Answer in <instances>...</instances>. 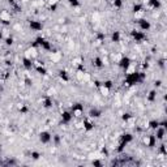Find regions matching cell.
I'll list each match as a JSON object with an SVG mask.
<instances>
[{"label": "cell", "instance_id": "cell-5", "mask_svg": "<svg viewBox=\"0 0 167 167\" xmlns=\"http://www.w3.org/2000/svg\"><path fill=\"white\" fill-rule=\"evenodd\" d=\"M73 120V115H72L71 111H63L62 112V124L67 125Z\"/></svg>", "mask_w": 167, "mask_h": 167}, {"label": "cell", "instance_id": "cell-24", "mask_svg": "<svg viewBox=\"0 0 167 167\" xmlns=\"http://www.w3.org/2000/svg\"><path fill=\"white\" fill-rule=\"evenodd\" d=\"M72 63H73V65H74V67H77V65H80V64H84V59H82L81 56L73 57V60H72Z\"/></svg>", "mask_w": 167, "mask_h": 167}, {"label": "cell", "instance_id": "cell-30", "mask_svg": "<svg viewBox=\"0 0 167 167\" xmlns=\"http://www.w3.org/2000/svg\"><path fill=\"white\" fill-rule=\"evenodd\" d=\"M68 3L71 7H73V8H78L80 5H81V3H80L78 0H68Z\"/></svg>", "mask_w": 167, "mask_h": 167}, {"label": "cell", "instance_id": "cell-39", "mask_svg": "<svg viewBox=\"0 0 167 167\" xmlns=\"http://www.w3.org/2000/svg\"><path fill=\"white\" fill-rule=\"evenodd\" d=\"M52 140L55 141V144H59V142H60V137L57 136V135H56V136H52Z\"/></svg>", "mask_w": 167, "mask_h": 167}, {"label": "cell", "instance_id": "cell-7", "mask_svg": "<svg viewBox=\"0 0 167 167\" xmlns=\"http://www.w3.org/2000/svg\"><path fill=\"white\" fill-rule=\"evenodd\" d=\"M156 142H157V139L154 135H150V136H145L144 137V145L147 147H153L156 146Z\"/></svg>", "mask_w": 167, "mask_h": 167}, {"label": "cell", "instance_id": "cell-25", "mask_svg": "<svg viewBox=\"0 0 167 167\" xmlns=\"http://www.w3.org/2000/svg\"><path fill=\"white\" fill-rule=\"evenodd\" d=\"M35 71H37L39 74H46V73H47V69H46L45 65H38V67H35Z\"/></svg>", "mask_w": 167, "mask_h": 167}, {"label": "cell", "instance_id": "cell-1", "mask_svg": "<svg viewBox=\"0 0 167 167\" xmlns=\"http://www.w3.org/2000/svg\"><path fill=\"white\" fill-rule=\"evenodd\" d=\"M130 35H132V38L136 41L137 43H141V42H144V41L146 39V34H145V31H141L140 29H139V30L133 29V30L130 31Z\"/></svg>", "mask_w": 167, "mask_h": 167}, {"label": "cell", "instance_id": "cell-38", "mask_svg": "<svg viewBox=\"0 0 167 167\" xmlns=\"http://www.w3.org/2000/svg\"><path fill=\"white\" fill-rule=\"evenodd\" d=\"M25 84H26V86H31L33 85V81L30 78H25Z\"/></svg>", "mask_w": 167, "mask_h": 167}, {"label": "cell", "instance_id": "cell-2", "mask_svg": "<svg viewBox=\"0 0 167 167\" xmlns=\"http://www.w3.org/2000/svg\"><path fill=\"white\" fill-rule=\"evenodd\" d=\"M71 112L73 118H82L84 116V106L81 103H74L71 108Z\"/></svg>", "mask_w": 167, "mask_h": 167}, {"label": "cell", "instance_id": "cell-21", "mask_svg": "<svg viewBox=\"0 0 167 167\" xmlns=\"http://www.w3.org/2000/svg\"><path fill=\"white\" fill-rule=\"evenodd\" d=\"M42 50H45V51H52V45L50 42H48L47 39H45V42L42 43Z\"/></svg>", "mask_w": 167, "mask_h": 167}, {"label": "cell", "instance_id": "cell-29", "mask_svg": "<svg viewBox=\"0 0 167 167\" xmlns=\"http://www.w3.org/2000/svg\"><path fill=\"white\" fill-rule=\"evenodd\" d=\"M142 11H144V5H142V4H135V5H133V13L142 12Z\"/></svg>", "mask_w": 167, "mask_h": 167}, {"label": "cell", "instance_id": "cell-3", "mask_svg": "<svg viewBox=\"0 0 167 167\" xmlns=\"http://www.w3.org/2000/svg\"><path fill=\"white\" fill-rule=\"evenodd\" d=\"M39 141L42 144H50L52 141V135L48 130H43L39 133Z\"/></svg>", "mask_w": 167, "mask_h": 167}, {"label": "cell", "instance_id": "cell-22", "mask_svg": "<svg viewBox=\"0 0 167 167\" xmlns=\"http://www.w3.org/2000/svg\"><path fill=\"white\" fill-rule=\"evenodd\" d=\"M147 127H149L150 129L156 130L157 128L159 127V122H158V120H150V122H147Z\"/></svg>", "mask_w": 167, "mask_h": 167}, {"label": "cell", "instance_id": "cell-27", "mask_svg": "<svg viewBox=\"0 0 167 167\" xmlns=\"http://www.w3.org/2000/svg\"><path fill=\"white\" fill-rule=\"evenodd\" d=\"M132 118H133V116L130 115L129 112H125V114H123V115H122V120H123V122H125V123H128Z\"/></svg>", "mask_w": 167, "mask_h": 167}, {"label": "cell", "instance_id": "cell-28", "mask_svg": "<svg viewBox=\"0 0 167 167\" xmlns=\"http://www.w3.org/2000/svg\"><path fill=\"white\" fill-rule=\"evenodd\" d=\"M112 5H114V8L120 9L123 7V0H114V1H112Z\"/></svg>", "mask_w": 167, "mask_h": 167}, {"label": "cell", "instance_id": "cell-43", "mask_svg": "<svg viewBox=\"0 0 167 167\" xmlns=\"http://www.w3.org/2000/svg\"><path fill=\"white\" fill-rule=\"evenodd\" d=\"M39 1H41V0H39ZM42 1H45V0H42Z\"/></svg>", "mask_w": 167, "mask_h": 167}, {"label": "cell", "instance_id": "cell-23", "mask_svg": "<svg viewBox=\"0 0 167 167\" xmlns=\"http://www.w3.org/2000/svg\"><path fill=\"white\" fill-rule=\"evenodd\" d=\"M102 85L105 86V88H107V89H110V90H111V89L114 88V81H112V80H105V81L102 82Z\"/></svg>", "mask_w": 167, "mask_h": 167}, {"label": "cell", "instance_id": "cell-37", "mask_svg": "<svg viewBox=\"0 0 167 167\" xmlns=\"http://www.w3.org/2000/svg\"><path fill=\"white\" fill-rule=\"evenodd\" d=\"M93 166L102 167V162H101V161H98V159H95V161H93Z\"/></svg>", "mask_w": 167, "mask_h": 167}, {"label": "cell", "instance_id": "cell-32", "mask_svg": "<svg viewBox=\"0 0 167 167\" xmlns=\"http://www.w3.org/2000/svg\"><path fill=\"white\" fill-rule=\"evenodd\" d=\"M60 57H62V55H60L59 52H52V55H51V60H52V62H59Z\"/></svg>", "mask_w": 167, "mask_h": 167}, {"label": "cell", "instance_id": "cell-41", "mask_svg": "<svg viewBox=\"0 0 167 167\" xmlns=\"http://www.w3.org/2000/svg\"><path fill=\"white\" fill-rule=\"evenodd\" d=\"M8 3L11 4L12 7H14V5H16V1H14V0H8Z\"/></svg>", "mask_w": 167, "mask_h": 167}, {"label": "cell", "instance_id": "cell-40", "mask_svg": "<svg viewBox=\"0 0 167 167\" xmlns=\"http://www.w3.org/2000/svg\"><path fill=\"white\" fill-rule=\"evenodd\" d=\"M154 85H156V88H161V86H162V81H161V80H158V81L154 82Z\"/></svg>", "mask_w": 167, "mask_h": 167}, {"label": "cell", "instance_id": "cell-19", "mask_svg": "<svg viewBox=\"0 0 167 167\" xmlns=\"http://www.w3.org/2000/svg\"><path fill=\"white\" fill-rule=\"evenodd\" d=\"M147 3H149L150 8H153V9H159V8H161V1H159V0H149Z\"/></svg>", "mask_w": 167, "mask_h": 167}, {"label": "cell", "instance_id": "cell-6", "mask_svg": "<svg viewBox=\"0 0 167 167\" xmlns=\"http://www.w3.org/2000/svg\"><path fill=\"white\" fill-rule=\"evenodd\" d=\"M94 122L93 119H90V118H88V119H84L82 120V128H84V130H86V132H90V130L94 129Z\"/></svg>", "mask_w": 167, "mask_h": 167}, {"label": "cell", "instance_id": "cell-18", "mask_svg": "<svg viewBox=\"0 0 167 167\" xmlns=\"http://www.w3.org/2000/svg\"><path fill=\"white\" fill-rule=\"evenodd\" d=\"M120 41H122V34H120V31H114L112 34H111V42L119 43Z\"/></svg>", "mask_w": 167, "mask_h": 167}, {"label": "cell", "instance_id": "cell-16", "mask_svg": "<svg viewBox=\"0 0 167 167\" xmlns=\"http://www.w3.org/2000/svg\"><path fill=\"white\" fill-rule=\"evenodd\" d=\"M52 105H54V102H52V98L50 95H46L45 98H43V101H42V106L45 108H51Z\"/></svg>", "mask_w": 167, "mask_h": 167}, {"label": "cell", "instance_id": "cell-12", "mask_svg": "<svg viewBox=\"0 0 167 167\" xmlns=\"http://www.w3.org/2000/svg\"><path fill=\"white\" fill-rule=\"evenodd\" d=\"M89 118L90 119H98V118H101L102 116V111L98 110V108H91L90 111H89Z\"/></svg>", "mask_w": 167, "mask_h": 167}, {"label": "cell", "instance_id": "cell-13", "mask_svg": "<svg viewBox=\"0 0 167 167\" xmlns=\"http://www.w3.org/2000/svg\"><path fill=\"white\" fill-rule=\"evenodd\" d=\"M22 65L25 67L26 69H31L33 67H34V60L30 59V57L24 56V59H22Z\"/></svg>", "mask_w": 167, "mask_h": 167}, {"label": "cell", "instance_id": "cell-20", "mask_svg": "<svg viewBox=\"0 0 167 167\" xmlns=\"http://www.w3.org/2000/svg\"><path fill=\"white\" fill-rule=\"evenodd\" d=\"M147 101H149V102H154V101H156L157 99V90L156 89H153V90H150L149 91V94H147Z\"/></svg>", "mask_w": 167, "mask_h": 167}, {"label": "cell", "instance_id": "cell-35", "mask_svg": "<svg viewBox=\"0 0 167 167\" xmlns=\"http://www.w3.org/2000/svg\"><path fill=\"white\" fill-rule=\"evenodd\" d=\"M4 42H5L7 46H12V45H13V38H12V37H7L5 39H4Z\"/></svg>", "mask_w": 167, "mask_h": 167}, {"label": "cell", "instance_id": "cell-10", "mask_svg": "<svg viewBox=\"0 0 167 167\" xmlns=\"http://www.w3.org/2000/svg\"><path fill=\"white\" fill-rule=\"evenodd\" d=\"M118 64H119V67L123 69V71H125V69H127L128 67L132 64V60H130L128 56H123L122 59L119 60V63H118Z\"/></svg>", "mask_w": 167, "mask_h": 167}, {"label": "cell", "instance_id": "cell-36", "mask_svg": "<svg viewBox=\"0 0 167 167\" xmlns=\"http://www.w3.org/2000/svg\"><path fill=\"white\" fill-rule=\"evenodd\" d=\"M18 108H20V112L21 114H26V112H28V107H26V106H24V105H21Z\"/></svg>", "mask_w": 167, "mask_h": 167}, {"label": "cell", "instance_id": "cell-17", "mask_svg": "<svg viewBox=\"0 0 167 167\" xmlns=\"http://www.w3.org/2000/svg\"><path fill=\"white\" fill-rule=\"evenodd\" d=\"M59 78L62 80L63 82H69V80H71V77H69V74H68V72L67 71H60L59 72Z\"/></svg>", "mask_w": 167, "mask_h": 167}, {"label": "cell", "instance_id": "cell-4", "mask_svg": "<svg viewBox=\"0 0 167 167\" xmlns=\"http://www.w3.org/2000/svg\"><path fill=\"white\" fill-rule=\"evenodd\" d=\"M137 24H139L140 30H141V31H149L150 29H151V24H150V21H147L146 18L137 20Z\"/></svg>", "mask_w": 167, "mask_h": 167}, {"label": "cell", "instance_id": "cell-8", "mask_svg": "<svg viewBox=\"0 0 167 167\" xmlns=\"http://www.w3.org/2000/svg\"><path fill=\"white\" fill-rule=\"evenodd\" d=\"M29 28L31 29V31H41L43 29V24L41 21H37V20H31L29 22Z\"/></svg>", "mask_w": 167, "mask_h": 167}, {"label": "cell", "instance_id": "cell-11", "mask_svg": "<svg viewBox=\"0 0 167 167\" xmlns=\"http://www.w3.org/2000/svg\"><path fill=\"white\" fill-rule=\"evenodd\" d=\"M156 139L157 141H162V140H164V137H166V128L163 127H158L156 129Z\"/></svg>", "mask_w": 167, "mask_h": 167}, {"label": "cell", "instance_id": "cell-15", "mask_svg": "<svg viewBox=\"0 0 167 167\" xmlns=\"http://www.w3.org/2000/svg\"><path fill=\"white\" fill-rule=\"evenodd\" d=\"M93 65L94 67H95V68H103V67H105V62H103V59L101 56H95L93 59Z\"/></svg>", "mask_w": 167, "mask_h": 167}, {"label": "cell", "instance_id": "cell-42", "mask_svg": "<svg viewBox=\"0 0 167 167\" xmlns=\"http://www.w3.org/2000/svg\"><path fill=\"white\" fill-rule=\"evenodd\" d=\"M3 31H1V30H0V41H3Z\"/></svg>", "mask_w": 167, "mask_h": 167}, {"label": "cell", "instance_id": "cell-34", "mask_svg": "<svg viewBox=\"0 0 167 167\" xmlns=\"http://www.w3.org/2000/svg\"><path fill=\"white\" fill-rule=\"evenodd\" d=\"M159 153L162 154V156H167V149H166V145L162 144L161 146H159Z\"/></svg>", "mask_w": 167, "mask_h": 167}, {"label": "cell", "instance_id": "cell-9", "mask_svg": "<svg viewBox=\"0 0 167 167\" xmlns=\"http://www.w3.org/2000/svg\"><path fill=\"white\" fill-rule=\"evenodd\" d=\"M0 21L4 25H9L11 24V13L8 11H1L0 12Z\"/></svg>", "mask_w": 167, "mask_h": 167}, {"label": "cell", "instance_id": "cell-14", "mask_svg": "<svg viewBox=\"0 0 167 167\" xmlns=\"http://www.w3.org/2000/svg\"><path fill=\"white\" fill-rule=\"evenodd\" d=\"M132 141H133V135H130V133H124V135L120 137V142H123L124 145H128Z\"/></svg>", "mask_w": 167, "mask_h": 167}, {"label": "cell", "instance_id": "cell-33", "mask_svg": "<svg viewBox=\"0 0 167 167\" xmlns=\"http://www.w3.org/2000/svg\"><path fill=\"white\" fill-rule=\"evenodd\" d=\"M30 157L33 159H34V161H38V159L41 158V153H38V151H31L30 153Z\"/></svg>", "mask_w": 167, "mask_h": 167}, {"label": "cell", "instance_id": "cell-26", "mask_svg": "<svg viewBox=\"0 0 167 167\" xmlns=\"http://www.w3.org/2000/svg\"><path fill=\"white\" fill-rule=\"evenodd\" d=\"M99 93L102 94V95L107 97L108 94H110V89H107V88H105L103 85H101V88H99Z\"/></svg>", "mask_w": 167, "mask_h": 167}, {"label": "cell", "instance_id": "cell-31", "mask_svg": "<svg viewBox=\"0 0 167 167\" xmlns=\"http://www.w3.org/2000/svg\"><path fill=\"white\" fill-rule=\"evenodd\" d=\"M103 42H105V34H103V33H99V34L97 35V43L101 45V43H103Z\"/></svg>", "mask_w": 167, "mask_h": 167}]
</instances>
